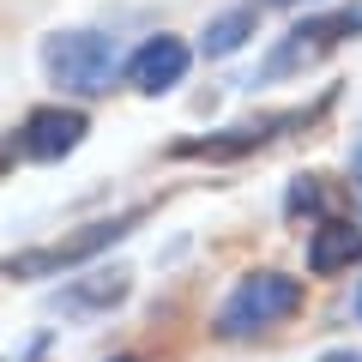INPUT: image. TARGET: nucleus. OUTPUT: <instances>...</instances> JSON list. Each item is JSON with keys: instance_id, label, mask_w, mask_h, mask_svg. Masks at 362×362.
<instances>
[{"instance_id": "6e6552de", "label": "nucleus", "mask_w": 362, "mask_h": 362, "mask_svg": "<svg viewBox=\"0 0 362 362\" xmlns=\"http://www.w3.org/2000/svg\"><path fill=\"white\" fill-rule=\"evenodd\" d=\"M362 259V230L350 218H320L308 235V272L314 278H332V272H350Z\"/></svg>"}, {"instance_id": "39448f33", "label": "nucleus", "mask_w": 362, "mask_h": 362, "mask_svg": "<svg viewBox=\"0 0 362 362\" xmlns=\"http://www.w3.org/2000/svg\"><path fill=\"white\" fill-rule=\"evenodd\" d=\"M362 30V0L356 6H332V13L320 18H296V25L278 37V49L266 54V66H259V78H284V73H302V66L326 61V54L338 49V42H350Z\"/></svg>"}, {"instance_id": "ddd939ff", "label": "nucleus", "mask_w": 362, "mask_h": 362, "mask_svg": "<svg viewBox=\"0 0 362 362\" xmlns=\"http://www.w3.org/2000/svg\"><path fill=\"white\" fill-rule=\"evenodd\" d=\"M356 314H362V290H356Z\"/></svg>"}, {"instance_id": "0eeeda50", "label": "nucleus", "mask_w": 362, "mask_h": 362, "mask_svg": "<svg viewBox=\"0 0 362 362\" xmlns=\"http://www.w3.org/2000/svg\"><path fill=\"white\" fill-rule=\"evenodd\" d=\"M187 66H194V49L181 37H169V30H157V37H145L139 49L127 54V85L139 90V97H163V90H175L181 78H187Z\"/></svg>"}, {"instance_id": "1a4fd4ad", "label": "nucleus", "mask_w": 362, "mask_h": 362, "mask_svg": "<svg viewBox=\"0 0 362 362\" xmlns=\"http://www.w3.org/2000/svg\"><path fill=\"white\" fill-rule=\"evenodd\" d=\"M254 30H259V13H254V6H235V13H218L206 30H199V49L218 61V54H235Z\"/></svg>"}, {"instance_id": "9b49d317", "label": "nucleus", "mask_w": 362, "mask_h": 362, "mask_svg": "<svg viewBox=\"0 0 362 362\" xmlns=\"http://www.w3.org/2000/svg\"><path fill=\"white\" fill-rule=\"evenodd\" d=\"M314 362H362V350H326V356H314Z\"/></svg>"}, {"instance_id": "2eb2a0df", "label": "nucleus", "mask_w": 362, "mask_h": 362, "mask_svg": "<svg viewBox=\"0 0 362 362\" xmlns=\"http://www.w3.org/2000/svg\"><path fill=\"white\" fill-rule=\"evenodd\" d=\"M115 362H133V356H115Z\"/></svg>"}, {"instance_id": "20e7f679", "label": "nucleus", "mask_w": 362, "mask_h": 362, "mask_svg": "<svg viewBox=\"0 0 362 362\" xmlns=\"http://www.w3.org/2000/svg\"><path fill=\"white\" fill-rule=\"evenodd\" d=\"M326 109H332V90H326L320 103H308V109H272V115H254V121H230V127L206 133V139H181V145H169V157H181V163H235V157H254V151H266L272 139H284L290 127L320 121Z\"/></svg>"}, {"instance_id": "f03ea898", "label": "nucleus", "mask_w": 362, "mask_h": 362, "mask_svg": "<svg viewBox=\"0 0 362 362\" xmlns=\"http://www.w3.org/2000/svg\"><path fill=\"white\" fill-rule=\"evenodd\" d=\"M133 223H145V206H127V211H115V218L78 223L73 235H54V242H42V247H25V254H13L0 266V278H66V272L90 266L97 254H109Z\"/></svg>"}, {"instance_id": "4468645a", "label": "nucleus", "mask_w": 362, "mask_h": 362, "mask_svg": "<svg viewBox=\"0 0 362 362\" xmlns=\"http://www.w3.org/2000/svg\"><path fill=\"white\" fill-rule=\"evenodd\" d=\"M278 6H296V0H278Z\"/></svg>"}, {"instance_id": "f257e3e1", "label": "nucleus", "mask_w": 362, "mask_h": 362, "mask_svg": "<svg viewBox=\"0 0 362 362\" xmlns=\"http://www.w3.org/2000/svg\"><path fill=\"white\" fill-rule=\"evenodd\" d=\"M296 308H302V278H290V272H278V266H259V272H242L235 290L218 302L211 332H218L223 344H242V338H254V332L284 326Z\"/></svg>"}, {"instance_id": "7ed1b4c3", "label": "nucleus", "mask_w": 362, "mask_h": 362, "mask_svg": "<svg viewBox=\"0 0 362 362\" xmlns=\"http://www.w3.org/2000/svg\"><path fill=\"white\" fill-rule=\"evenodd\" d=\"M42 73H49V85L73 90V97H103L121 73V49L109 30H85V25L54 30V37H42Z\"/></svg>"}, {"instance_id": "423d86ee", "label": "nucleus", "mask_w": 362, "mask_h": 362, "mask_svg": "<svg viewBox=\"0 0 362 362\" xmlns=\"http://www.w3.org/2000/svg\"><path fill=\"white\" fill-rule=\"evenodd\" d=\"M90 133V115L73 103H42L30 109L25 121H18V151L30 157V163H61V157H73L78 145H85Z\"/></svg>"}, {"instance_id": "f8f14e48", "label": "nucleus", "mask_w": 362, "mask_h": 362, "mask_svg": "<svg viewBox=\"0 0 362 362\" xmlns=\"http://www.w3.org/2000/svg\"><path fill=\"white\" fill-rule=\"evenodd\" d=\"M350 175H356V187H362V139L350 145Z\"/></svg>"}, {"instance_id": "9d476101", "label": "nucleus", "mask_w": 362, "mask_h": 362, "mask_svg": "<svg viewBox=\"0 0 362 362\" xmlns=\"http://www.w3.org/2000/svg\"><path fill=\"white\" fill-rule=\"evenodd\" d=\"M121 296H127V272H109V278H103V272H97V284H85V290H73V296H66V308H115V302Z\"/></svg>"}]
</instances>
